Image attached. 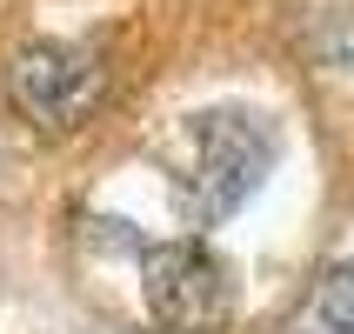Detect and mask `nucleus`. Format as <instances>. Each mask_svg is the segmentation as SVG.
<instances>
[{"instance_id": "3", "label": "nucleus", "mask_w": 354, "mask_h": 334, "mask_svg": "<svg viewBox=\"0 0 354 334\" xmlns=\"http://www.w3.org/2000/svg\"><path fill=\"white\" fill-rule=\"evenodd\" d=\"M7 94L40 134H74L94 120V107L107 100V67L100 54L74 47V40H27L7 60Z\"/></svg>"}, {"instance_id": "1", "label": "nucleus", "mask_w": 354, "mask_h": 334, "mask_svg": "<svg viewBox=\"0 0 354 334\" xmlns=\"http://www.w3.org/2000/svg\"><path fill=\"white\" fill-rule=\"evenodd\" d=\"M274 167V127L254 107H201L167 140V174L194 228H221L241 214Z\"/></svg>"}, {"instance_id": "2", "label": "nucleus", "mask_w": 354, "mask_h": 334, "mask_svg": "<svg viewBox=\"0 0 354 334\" xmlns=\"http://www.w3.org/2000/svg\"><path fill=\"white\" fill-rule=\"evenodd\" d=\"M140 301L160 334H221L234 321V268L207 241H154L140 248Z\"/></svg>"}, {"instance_id": "4", "label": "nucleus", "mask_w": 354, "mask_h": 334, "mask_svg": "<svg viewBox=\"0 0 354 334\" xmlns=\"http://www.w3.org/2000/svg\"><path fill=\"white\" fill-rule=\"evenodd\" d=\"M288 334H354V261H335L295 308Z\"/></svg>"}]
</instances>
